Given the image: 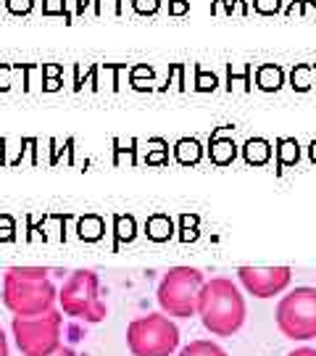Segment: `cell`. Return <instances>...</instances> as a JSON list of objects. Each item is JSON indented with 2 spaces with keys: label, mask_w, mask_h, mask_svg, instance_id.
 Returning <instances> with one entry per match:
<instances>
[{
  "label": "cell",
  "mask_w": 316,
  "mask_h": 356,
  "mask_svg": "<svg viewBox=\"0 0 316 356\" xmlns=\"http://www.w3.org/2000/svg\"><path fill=\"white\" fill-rule=\"evenodd\" d=\"M195 317H201L203 327L216 338H232L245 325L248 306L229 277H211L203 282Z\"/></svg>",
  "instance_id": "6da1fadb"
},
{
  "label": "cell",
  "mask_w": 316,
  "mask_h": 356,
  "mask_svg": "<svg viewBox=\"0 0 316 356\" xmlns=\"http://www.w3.org/2000/svg\"><path fill=\"white\" fill-rule=\"evenodd\" d=\"M58 306L66 317L82 319V322H103L108 314V306L101 298V280L92 269H76L72 272L58 291Z\"/></svg>",
  "instance_id": "7a4b0ae2"
},
{
  "label": "cell",
  "mask_w": 316,
  "mask_h": 356,
  "mask_svg": "<svg viewBox=\"0 0 316 356\" xmlns=\"http://www.w3.org/2000/svg\"><path fill=\"white\" fill-rule=\"evenodd\" d=\"M203 282H206V275L198 267H172L161 277L158 291H156L161 312L166 317H195Z\"/></svg>",
  "instance_id": "3957f363"
},
{
  "label": "cell",
  "mask_w": 316,
  "mask_h": 356,
  "mask_svg": "<svg viewBox=\"0 0 316 356\" xmlns=\"http://www.w3.org/2000/svg\"><path fill=\"white\" fill-rule=\"evenodd\" d=\"M179 346V327L164 312H153L126 325V348L132 356H172Z\"/></svg>",
  "instance_id": "277c9868"
},
{
  "label": "cell",
  "mask_w": 316,
  "mask_h": 356,
  "mask_svg": "<svg viewBox=\"0 0 316 356\" xmlns=\"http://www.w3.org/2000/svg\"><path fill=\"white\" fill-rule=\"evenodd\" d=\"M63 312L51 309L38 317H13L11 332L16 348L24 356H53L61 348Z\"/></svg>",
  "instance_id": "5b68a950"
},
{
  "label": "cell",
  "mask_w": 316,
  "mask_h": 356,
  "mask_svg": "<svg viewBox=\"0 0 316 356\" xmlns=\"http://www.w3.org/2000/svg\"><path fill=\"white\" fill-rule=\"evenodd\" d=\"M277 327L290 341H311L316 338V288L301 285L282 296L274 312Z\"/></svg>",
  "instance_id": "8992f818"
},
{
  "label": "cell",
  "mask_w": 316,
  "mask_h": 356,
  "mask_svg": "<svg viewBox=\"0 0 316 356\" xmlns=\"http://www.w3.org/2000/svg\"><path fill=\"white\" fill-rule=\"evenodd\" d=\"M58 291L51 280H8L3 277V304L13 317H38L56 309Z\"/></svg>",
  "instance_id": "52a82bcc"
},
{
  "label": "cell",
  "mask_w": 316,
  "mask_h": 356,
  "mask_svg": "<svg viewBox=\"0 0 316 356\" xmlns=\"http://www.w3.org/2000/svg\"><path fill=\"white\" fill-rule=\"evenodd\" d=\"M238 277L253 298H274L282 291H288L292 272L290 267H240Z\"/></svg>",
  "instance_id": "ba28073f"
},
{
  "label": "cell",
  "mask_w": 316,
  "mask_h": 356,
  "mask_svg": "<svg viewBox=\"0 0 316 356\" xmlns=\"http://www.w3.org/2000/svg\"><path fill=\"white\" fill-rule=\"evenodd\" d=\"M256 88L261 92H277L285 88V69L279 64H261L256 69Z\"/></svg>",
  "instance_id": "9c48e42d"
},
{
  "label": "cell",
  "mask_w": 316,
  "mask_h": 356,
  "mask_svg": "<svg viewBox=\"0 0 316 356\" xmlns=\"http://www.w3.org/2000/svg\"><path fill=\"white\" fill-rule=\"evenodd\" d=\"M314 72L316 64H295L290 69V88L295 92H308L314 85Z\"/></svg>",
  "instance_id": "30bf717a"
},
{
  "label": "cell",
  "mask_w": 316,
  "mask_h": 356,
  "mask_svg": "<svg viewBox=\"0 0 316 356\" xmlns=\"http://www.w3.org/2000/svg\"><path fill=\"white\" fill-rule=\"evenodd\" d=\"M242 153H245V161L248 164H266L269 156H272V148H269V143L264 138H253V140L245 143Z\"/></svg>",
  "instance_id": "8fae6325"
},
{
  "label": "cell",
  "mask_w": 316,
  "mask_h": 356,
  "mask_svg": "<svg viewBox=\"0 0 316 356\" xmlns=\"http://www.w3.org/2000/svg\"><path fill=\"white\" fill-rule=\"evenodd\" d=\"M145 229H148V238L151 241H169L172 238V219L169 216H164V214H156V216H151L148 219V225H145Z\"/></svg>",
  "instance_id": "7c38bea8"
},
{
  "label": "cell",
  "mask_w": 316,
  "mask_h": 356,
  "mask_svg": "<svg viewBox=\"0 0 316 356\" xmlns=\"http://www.w3.org/2000/svg\"><path fill=\"white\" fill-rule=\"evenodd\" d=\"M179 356H229V354L219 343H214V341H192V343H188L179 351Z\"/></svg>",
  "instance_id": "4fadbf2b"
},
{
  "label": "cell",
  "mask_w": 316,
  "mask_h": 356,
  "mask_svg": "<svg viewBox=\"0 0 316 356\" xmlns=\"http://www.w3.org/2000/svg\"><path fill=\"white\" fill-rule=\"evenodd\" d=\"M48 269L45 267H8L3 272V277L8 280H26V282H35V280H48Z\"/></svg>",
  "instance_id": "5bb4252c"
},
{
  "label": "cell",
  "mask_w": 316,
  "mask_h": 356,
  "mask_svg": "<svg viewBox=\"0 0 316 356\" xmlns=\"http://www.w3.org/2000/svg\"><path fill=\"white\" fill-rule=\"evenodd\" d=\"M174 153H177V159L182 161V164H198L201 161V143L198 140H179L177 148H174Z\"/></svg>",
  "instance_id": "9a60e30c"
},
{
  "label": "cell",
  "mask_w": 316,
  "mask_h": 356,
  "mask_svg": "<svg viewBox=\"0 0 316 356\" xmlns=\"http://www.w3.org/2000/svg\"><path fill=\"white\" fill-rule=\"evenodd\" d=\"M195 69V90L198 92H214L219 88V76L214 72H208V69H203L201 64L192 66Z\"/></svg>",
  "instance_id": "2e32d148"
},
{
  "label": "cell",
  "mask_w": 316,
  "mask_h": 356,
  "mask_svg": "<svg viewBox=\"0 0 316 356\" xmlns=\"http://www.w3.org/2000/svg\"><path fill=\"white\" fill-rule=\"evenodd\" d=\"M235 143L232 140H219L216 138L214 143H211V159H214L216 164H229L232 159H235Z\"/></svg>",
  "instance_id": "e0dca14e"
},
{
  "label": "cell",
  "mask_w": 316,
  "mask_h": 356,
  "mask_svg": "<svg viewBox=\"0 0 316 356\" xmlns=\"http://www.w3.org/2000/svg\"><path fill=\"white\" fill-rule=\"evenodd\" d=\"M153 76H156V72H153V66L148 64H135L129 66V85L135 90H145L142 88V79H148V82H153Z\"/></svg>",
  "instance_id": "ac0fdd59"
},
{
  "label": "cell",
  "mask_w": 316,
  "mask_h": 356,
  "mask_svg": "<svg viewBox=\"0 0 316 356\" xmlns=\"http://www.w3.org/2000/svg\"><path fill=\"white\" fill-rule=\"evenodd\" d=\"M98 72H101V64H92L85 72V76H82V69H79V64L74 66V90H82V85L85 82H90V88L98 90Z\"/></svg>",
  "instance_id": "d6986e66"
},
{
  "label": "cell",
  "mask_w": 316,
  "mask_h": 356,
  "mask_svg": "<svg viewBox=\"0 0 316 356\" xmlns=\"http://www.w3.org/2000/svg\"><path fill=\"white\" fill-rule=\"evenodd\" d=\"M277 153H279V164H295L298 161V143L295 140H279L277 143Z\"/></svg>",
  "instance_id": "ffe728a7"
},
{
  "label": "cell",
  "mask_w": 316,
  "mask_h": 356,
  "mask_svg": "<svg viewBox=\"0 0 316 356\" xmlns=\"http://www.w3.org/2000/svg\"><path fill=\"white\" fill-rule=\"evenodd\" d=\"M38 0H3V8L11 13V16H29L35 11Z\"/></svg>",
  "instance_id": "44dd1931"
},
{
  "label": "cell",
  "mask_w": 316,
  "mask_h": 356,
  "mask_svg": "<svg viewBox=\"0 0 316 356\" xmlns=\"http://www.w3.org/2000/svg\"><path fill=\"white\" fill-rule=\"evenodd\" d=\"M251 3L258 16H277L285 8V0H251Z\"/></svg>",
  "instance_id": "7402d4cb"
},
{
  "label": "cell",
  "mask_w": 316,
  "mask_h": 356,
  "mask_svg": "<svg viewBox=\"0 0 316 356\" xmlns=\"http://www.w3.org/2000/svg\"><path fill=\"white\" fill-rule=\"evenodd\" d=\"M129 6H132V11L138 13V16H156V13L161 11L164 0H129Z\"/></svg>",
  "instance_id": "603a6c76"
},
{
  "label": "cell",
  "mask_w": 316,
  "mask_h": 356,
  "mask_svg": "<svg viewBox=\"0 0 316 356\" xmlns=\"http://www.w3.org/2000/svg\"><path fill=\"white\" fill-rule=\"evenodd\" d=\"M42 74L48 76V79H45V90L61 88V74H63L61 64H42Z\"/></svg>",
  "instance_id": "cb8c5ba5"
},
{
  "label": "cell",
  "mask_w": 316,
  "mask_h": 356,
  "mask_svg": "<svg viewBox=\"0 0 316 356\" xmlns=\"http://www.w3.org/2000/svg\"><path fill=\"white\" fill-rule=\"evenodd\" d=\"M308 8H314L316 11V0H285L282 13H285V16H292V13L298 11V16H306Z\"/></svg>",
  "instance_id": "d4e9b609"
},
{
  "label": "cell",
  "mask_w": 316,
  "mask_h": 356,
  "mask_svg": "<svg viewBox=\"0 0 316 356\" xmlns=\"http://www.w3.org/2000/svg\"><path fill=\"white\" fill-rule=\"evenodd\" d=\"M251 66L253 64H245V72H242V74H235V72H232V64H229L227 66V90H232V82H238V79H240L242 85H245V90H253Z\"/></svg>",
  "instance_id": "484cf974"
},
{
  "label": "cell",
  "mask_w": 316,
  "mask_h": 356,
  "mask_svg": "<svg viewBox=\"0 0 316 356\" xmlns=\"http://www.w3.org/2000/svg\"><path fill=\"white\" fill-rule=\"evenodd\" d=\"M185 72H188V66L185 64H172L169 66V74H166V85L161 90H166L174 79H177V85H179V90H185Z\"/></svg>",
  "instance_id": "4316f807"
},
{
  "label": "cell",
  "mask_w": 316,
  "mask_h": 356,
  "mask_svg": "<svg viewBox=\"0 0 316 356\" xmlns=\"http://www.w3.org/2000/svg\"><path fill=\"white\" fill-rule=\"evenodd\" d=\"M74 3H76L74 19L85 16V11H88L90 6H92V13H95V16H103V3H101V0H74Z\"/></svg>",
  "instance_id": "83f0119b"
},
{
  "label": "cell",
  "mask_w": 316,
  "mask_h": 356,
  "mask_svg": "<svg viewBox=\"0 0 316 356\" xmlns=\"http://www.w3.org/2000/svg\"><path fill=\"white\" fill-rule=\"evenodd\" d=\"M116 229H119L116 235L122 241H132L135 238V219H129V216L126 219H116Z\"/></svg>",
  "instance_id": "f1b7e54d"
},
{
  "label": "cell",
  "mask_w": 316,
  "mask_h": 356,
  "mask_svg": "<svg viewBox=\"0 0 316 356\" xmlns=\"http://www.w3.org/2000/svg\"><path fill=\"white\" fill-rule=\"evenodd\" d=\"M235 0H211V16H219V13H224V16H235Z\"/></svg>",
  "instance_id": "f546056e"
},
{
  "label": "cell",
  "mask_w": 316,
  "mask_h": 356,
  "mask_svg": "<svg viewBox=\"0 0 316 356\" xmlns=\"http://www.w3.org/2000/svg\"><path fill=\"white\" fill-rule=\"evenodd\" d=\"M190 13V0H169V16H188Z\"/></svg>",
  "instance_id": "4dcf8cb0"
},
{
  "label": "cell",
  "mask_w": 316,
  "mask_h": 356,
  "mask_svg": "<svg viewBox=\"0 0 316 356\" xmlns=\"http://www.w3.org/2000/svg\"><path fill=\"white\" fill-rule=\"evenodd\" d=\"M98 235H101V222H98V219H90L88 227L82 225V238H90V241H92V238H98Z\"/></svg>",
  "instance_id": "1f68e13d"
},
{
  "label": "cell",
  "mask_w": 316,
  "mask_h": 356,
  "mask_svg": "<svg viewBox=\"0 0 316 356\" xmlns=\"http://www.w3.org/2000/svg\"><path fill=\"white\" fill-rule=\"evenodd\" d=\"M13 72L11 64H0V90H8L11 85H8V74Z\"/></svg>",
  "instance_id": "d6a6232c"
},
{
  "label": "cell",
  "mask_w": 316,
  "mask_h": 356,
  "mask_svg": "<svg viewBox=\"0 0 316 356\" xmlns=\"http://www.w3.org/2000/svg\"><path fill=\"white\" fill-rule=\"evenodd\" d=\"M288 356H316V348H308V346H306V348H295V351H290Z\"/></svg>",
  "instance_id": "836d02e7"
},
{
  "label": "cell",
  "mask_w": 316,
  "mask_h": 356,
  "mask_svg": "<svg viewBox=\"0 0 316 356\" xmlns=\"http://www.w3.org/2000/svg\"><path fill=\"white\" fill-rule=\"evenodd\" d=\"M0 356H8V338H6L3 327H0Z\"/></svg>",
  "instance_id": "e575fe53"
},
{
  "label": "cell",
  "mask_w": 316,
  "mask_h": 356,
  "mask_svg": "<svg viewBox=\"0 0 316 356\" xmlns=\"http://www.w3.org/2000/svg\"><path fill=\"white\" fill-rule=\"evenodd\" d=\"M235 8H238L242 16H248V13H251V6H248V0H235Z\"/></svg>",
  "instance_id": "d590c367"
},
{
  "label": "cell",
  "mask_w": 316,
  "mask_h": 356,
  "mask_svg": "<svg viewBox=\"0 0 316 356\" xmlns=\"http://www.w3.org/2000/svg\"><path fill=\"white\" fill-rule=\"evenodd\" d=\"M124 13V0H114V16H122Z\"/></svg>",
  "instance_id": "8d00e7d4"
},
{
  "label": "cell",
  "mask_w": 316,
  "mask_h": 356,
  "mask_svg": "<svg viewBox=\"0 0 316 356\" xmlns=\"http://www.w3.org/2000/svg\"><path fill=\"white\" fill-rule=\"evenodd\" d=\"M53 356H76V354L72 351V348H63V346H61V348H58V351H56Z\"/></svg>",
  "instance_id": "74e56055"
},
{
  "label": "cell",
  "mask_w": 316,
  "mask_h": 356,
  "mask_svg": "<svg viewBox=\"0 0 316 356\" xmlns=\"http://www.w3.org/2000/svg\"><path fill=\"white\" fill-rule=\"evenodd\" d=\"M311 161H314V164H316V140L311 143Z\"/></svg>",
  "instance_id": "f35d334b"
},
{
  "label": "cell",
  "mask_w": 316,
  "mask_h": 356,
  "mask_svg": "<svg viewBox=\"0 0 316 356\" xmlns=\"http://www.w3.org/2000/svg\"><path fill=\"white\" fill-rule=\"evenodd\" d=\"M0 3H3V0H0Z\"/></svg>",
  "instance_id": "ab89813d"
}]
</instances>
